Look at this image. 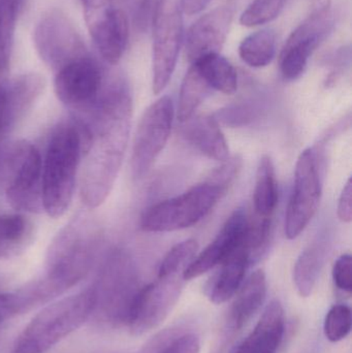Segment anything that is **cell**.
Masks as SVG:
<instances>
[{
	"instance_id": "obj_1",
	"label": "cell",
	"mask_w": 352,
	"mask_h": 353,
	"mask_svg": "<svg viewBox=\"0 0 352 353\" xmlns=\"http://www.w3.org/2000/svg\"><path fill=\"white\" fill-rule=\"evenodd\" d=\"M93 109L80 179L81 199L89 209L105 203L123 163L132 117V97L125 82L114 81Z\"/></svg>"
},
{
	"instance_id": "obj_2",
	"label": "cell",
	"mask_w": 352,
	"mask_h": 353,
	"mask_svg": "<svg viewBox=\"0 0 352 353\" xmlns=\"http://www.w3.org/2000/svg\"><path fill=\"white\" fill-rule=\"evenodd\" d=\"M88 140V128L81 122L62 124L52 134L43 165L41 190L43 211L54 219L70 207Z\"/></svg>"
},
{
	"instance_id": "obj_3",
	"label": "cell",
	"mask_w": 352,
	"mask_h": 353,
	"mask_svg": "<svg viewBox=\"0 0 352 353\" xmlns=\"http://www.w3.org/2000/svg\"><path fill=\"white\" fill-rule=\"evenodd\" d=\"M101 243L96 221L76 217L56 236L48 251L43 281L56 296L78 284L90 271Z\"/></svg>"
},
{
	"instance_id": "obj_4",
	"label": "cell",
	"mask_w": 352,
	"mask_h": 353,
	"mask_svg": "<svg viewBox=\"0 0 352 353\" xmlns=\"http://www.w3.org/2000/svg\"><path fill=\"white\" fill-rule=\"evenodd\" d=\"M91 288L56 301L41 309L19 334L10 353H45L91 319Z\"/></svg>"
},
{
	"instance_id": "obj_5",
	"label": "cell",
	"mask_w": 352,
	"mask_h": 353,
	"mask_svg": "<svg viewBox=\"0 0 352 353\" xmlns=\"http://www.w3.org/2000/svg\"><path fill=\"white\" fill-rule=\"evenodd\" d=\"M90 288L94 300L92 316L107 327H126L142 288L132 259L123 252L112 254Z\"/></svg>"
},
{
	"instance_id": "obj_6",
	"label": "cell",
	"mask_w": 352,
	"mask_h": 353,
	"mask_svg": "<svg viewBox=\"0 0 352 353\" xmlns=\"http://www.w3.org/2000/svg\"><path fill=\"white\" fill-rule=\"evenodd\" d=\"M41 176L43 161L32 144L21 141L8 145L0 168V184L12 208L33 213L43 210Z\"/></svg>"
},
{
	"instance_id": "obj_7",
	"label": "cell",
	"mask_w": 352,
	"mask_h": 353,
	"mask_svg": "<svg viewBox=\"0 0 352 353\" xmlns=\"http://www.w3.org/2000/svg\"><path fill=\"white\" fill-rule=\"evenodd\" d=\"M225 191L205 181L186 192L149 208L141 220L147 232H167L190 228L202 220Z\"/></svg>"
},
{
	"instance_id": "obj_8",
	"label": "cell",
	"mask_w": 352,
	"mask_h": 353,
	"mask_svg": "<svg viewBox=\"0 0 352 353\" xmlns=\"http://www.w3.org/2000/svg\"><path fill=\"white\" fill-rule=\"evenodd\" d=\"M180 0H159L152 23V87L159 94L165 90L177 65L183 41V17Z\"/></svg>"
},
{
	"instance_id": "obj_9",
	"label": "cell",
	"mask_w": 352,
	"mask_h": 353,
	"mask_svg": "<svg viewBox=\"0 0 352 353\" xmlns=\"http://www.w3.org/2000/svg\"><path fill=\"white\" fill-rule=\"evenodd\" d=\"M174 113L171 97H163L143 114L132 145V173L134 180H142L149 173L167 145Z\"/></svg>"
},
{
	"instance_id": "obj_10",
	"label": "cell",
	"mask_w": 352,
	"mask_h": 353,
	"mask_svg": "<svg viewBox=\"0 0 352 353\" xmlns=\"http://www.w3.org/2000/svg\"><path fill=\"white\" fill-rule=\"evenodd\" d=\"M33 41L39 57L55 72L89 55L76 27L59 10H50L41 17L33 31Z\"/></svg>"
},
{
	"instance_id": "obj_11",
	"label": "cell",
	"mask_w": 352,
	"mask_h": 353,
	"mask_svg": "<svg viewBox=\"0 0 352 353\" xmlns=\"http://www.w3.org/2000/svg\"><path fill=\"white\" fill-rule=\"evenodd\" d=\"M322 199V183L315 153L303 151L296 165L295 184L285 215V236L289 240L304 232L318 212Z\"/></svg>"
},
{
	"instance_id": "obj_12",
	"label": "cell",
	"mask_w": 352,
	"mask_h": 353,
	"mask_svg": "<svg viewBox=\"0 0 352 353\" xmlns=\"http://www.w3.org/2000/svg\"><path fill=\"white\" fill-rule=\"evenodd\" d=\"M183 281L182 274L163 276L141 288L126 323L132 335H144L163 323L179 300Z\"/></svg>"
},
{
	"instance_id": "obj_13",
	"label": "cell",
	"mask_w": 352,
	"mask_h": 353,
	"mask_svg": "<svg viewBox=\"0 0 352 353\" xmlns=\"http://www.w3.org/2000/svg\"><path fill=\"white\" fill-rule=\"evenodd\" d=\"M334 26V14L329 4L310 14L291 33L280 55V70L289 81L300 78L308 60L324 41Z\"/></svg>"
},
{
	"instance_id": "obj_14",
	"label": "cell",
	"mask_w": 352,
	"mask_h": 353,
	"mask_svg": "<svg viewBox=\"0 0 352 353\" xmlns=\"http://www.w3.org/2000/svg\"><path fill=\"white\" fill-rule=\"evenodd\" d=\"M54 88L58 99L74 109L94 107L103 88V72L90 56L74 60L56 72Z\"/></svg>"
},
{
	"instance_id": "obj_15",
	"label": "cell",
	"mask_w": 352,
	"mask_h": 353,
	"mask_svg": "<svg viewBox=\"0 0 352 353\" xmlns=\"http://www.w3.org/2000/svg\"><path fill=\"white\" fill-rule=\"evenodd\" d=\"M249 219L246 212L243 209L236 210L227 218L216 238L184 270L182 275L184 281L196 279L208 273L233 254L244 244Z\"/></svg>"
},
{
	"instance_id": "obj_16",
	"label": "cell",
	"mask_w": 352,
	"mask_h": 353,
	"mask_svg": "<svg viewBox=\"0 0 352 353\" xmlns=\"http://www.w3.org/2000/svg\"><path fill=\"white\" fill-rule=\"evenodd\" d=\"M236 12L234 0L218 6L194 23L185 37V54L190 62L219 53L225 43Z\"/></svg>"
},
{
	"instance_id": "obj_17",
	"label": "cell",
	"mask_w": 352,
	"mask_h": 353,
	"mask_svg": "<svg viewBox=\"0 0 352 353\" xmlns=\"http://www.w3.org/2000/svg\"><path fill=\"white\" fill-rule=\"evenodd\" d=\"M85 18L95 47L103 59L112 65L117 64L125 52L130 37L125 12L109 4Z\"/></svg>"
},
{
	"instance_id": "obj_18",
	"label": "cell",
	"mask_w": 352,
	"mask_h": 353,
	"mask_svg": "<svg viewBox=\"0 0 352 353\" xmlns=\"http://www.w3.org/2000/svg\"><path fill=\"white\" fill-rule=\"evenodd\" d=\"M284 334V310L278 300H273L265 309L253 331L234 353H276Z\"/></svg>"
},
{
	"instance_id": "obj_19",
	"label": "cell",
	"mask_w": 352,
	"mask_h": 353,
	"mask_svg": "<svg viewBox=\"0 0 352 353\" xmlns=\"http://www.w3.org/2000/svg\"><path fill=\"white\" fill-rule=\"evenodd\" d=\"M250 265L249 253L243 244L219 265L220 269L207 283L206 294L209 300L220 305L235 296Z\"/></svg>"
},
{
	"instance_id": "obj_20",
	"label": "cell",
	"mask_w": 352,
	"mask_h": 353,
	"mask_svg": "<svg viewBox=\"0 0 352 353\" xmlns=\"http://www.w3.org/2000/svg\"><path fill=\"white\" fill-rule=\"evenodd\" d=\"M185 123L183 136L202 154L220 163L229 159V145L217 118L198 116L190 118Z\"/></svg>"
},
{
	"instance_id": "obj_21",
	"label": "cell",
	"mask_w": 352,
	"mask_h": 353,
	"mask_svg": "<svg viewBox=\"0 0 352 353\" xmlns=\"http://www.w3.org/2000/svg\"><path fill=\"white\" fill-rule=\"evenodd\" d=\"M229 311L227 327L231 331H241L258 312L267 296V278L262 270L253 272L235 294Z\"/></svg>"
},
{
	"instance_id": "obj_22",
	"label": "cell",
	"mask_w": 352,
	"mask_h": 353,
	"mask_svg": "<svg viewBox=\"0 0 352 353\" xmlns=\"http://www.w3.org/2000/svg\"><path fill=\"white\" fill-rule=\"evenodd\" d=\"M45 88V80L37 72L20 74L6 85V113L14 130L17 124L32 109Z\"/></svg>"
},
{
	"instance_id": "obj_23",
	"label": "cell",
	"mask_w": 352,
	"mask_h": 353,
	"mask_svg": "<svg viewBox=\"0 0 352 353\" xmlns=\"http://www.w3.org/2000/svg\"><path fill=\"white\" fill-rule=\"evenodd\" d=\"M278 199V182L274 163L269 155H264L258 163L254 187L253 201L256 216L272 217Z\"/></svg>"
},
{
	"instance_id": "obj_24",
	"label": "cell",
	"mask_w": 352,
	"mask_h": 353,
	"mask_svg": "<svg viewBox=\"0 0 352 353\" xmlns=\"http://www.w3.org/2000/svg\"><path fill=\"white\" fill-rule=\"evenodd\" d=\"M327 248L324 242L314 243L303 251L293 269V282L300 296L308 298L313 292L324 267Z\"/></svg>"
},
{
	"instance_id": "obj_25",
	"label": "cell",
	"mask_w": 352,
	"mask_h": 353,
	"mask_svg": "<svg viewBox=\"0 0 352 353\" xmlns=\"http://www.w3.org/2000/svg\"><path fill=\"white\" fill-rule=\"evenodd\" d=\"M212 90L234 94L238 89V74L229 60L219 53L209 54L192 62Z\"/></svg>"
},
{
	"instance_id": "obj_26",
	"label": "cell",
	"mask_w": 352,
	"mask_h": 353,
	"mask_svg": "<svg viewBox=\"0 0 352 353\" xmlns=\"http://www.w3.org/2000/svg\"><path fill=\"white\" fill-rule=\"evenodd\" d=\"M212 88L194 64L191 63L184 77L178 103V119L182 123L194 117L198 108L210 94Z\"/></svg>"
},
{
	"instance_id": "obj_27",
	"label": "cell",
	"mask_w": 352,
	"mask_h": 353,
	"mask_svg": "<svg viewBox=\"0 0 352 353\" xmlns=\"http://www.w3.org/2000/svg\"><path fill=\"white\" fill-rule=\"evenodd\" d=\"M276 54V34L270 29L256 31L242 41L239 55L247 65L265 68L274 59Z\"/></svg>"
},
{
	"instance_id": "obj_28",
	"label": "cell",
	"mask_w": 352,
	"mask_h": 353,
	"mask_svg": "<svg viewBox=\"0 0 352 353\" xmlns=\"http://www.w3.org/2000/svg\"><path fill=\"white\" fill-rule=\"evenodd\" d=\"M30 224L19 214L0 216V259L16 254L30 236Z\"/></svg>"
},
{
	"instance_id": "obj_29",
	"label": "cell",
	"mask_w": 352,
	"mask_h": 353,
	"mask_svg": "<svg viewBox=\"0 0 352 353\" xmlns=\"http://www.w3.org/2000/svg\"><path fill=\"white\" fill-rule=\"evenodd\" d=\"M23 3L24 0H0V74L8 72L12 39Z\"/></svg>"
},
{
	"instance_id": "obj_30",
	"label": "cell",
	"mask_w": 352,
	"mask_h": 353,
	"mask_svg": "<svg viewBox=\"0 0 352 353\" xmlns=\"http://www.w3.org/2000/svg\"><path fill=\"white\" fill-rule=\"evenodd\" d=\"M198 244L196 240L183 241L178 243L167 253L159 265L157 277L169 275H183L184 270L196 256Z\"/></svg>"
},
{
	"instance_id": "obj_31",
	"label": "cell",
	"mask_w": 352,
	"mask_h": 353,
	"mask_svg": "<svg viewBox=\"0 0 352 353\" xmlns=\"http://www.w3.org/2000/svg\"><path fill=\"white\" fill-rule=\"evenodd\" d=\"M352 313L347 305H335L329 310L324 319V336L333 343L342 341L351 334Z\"/></svg>"
},
{
	"instance_id": "obj_32",
	"label": "cell",
	"mask_w": 352,
	"mask_h": 353,
	"mask_svg": "<svg viewBox=\"0 0 352 353\" xmlns=\"http://www.w3.org/2000/svg\"><path fill=\"white\" fill-rule=\"evenodd\" d=\"M287 0H253L240 18L243 26L254 27L274 20L284 8Z\"/></svg>"
},
{
	"instance_id": "obj_33",
	"label": "cell",
	"mask_w": 352,
	"mask_h": 353,
	"mask_svg": "<svg viewBox=\"0 0 352 353\" xmlns=\"http://www.w3.org/2000/svg\"><path fill=\"white\" fill-rule=\"evenodd\" d=\"M32 310L22 290L0 294V323Z\"/></svg>"
},
{
	"instance_id": "obj_34",
	"label": "cell",
	"mask_w": 352,
	"mask_h": 353,
	"mask_svg": "<svg viewBox=\"0 0 352 353\" xmlns=\"http://www.w3.org/2000/svg\"><path fill=\"white\" fill-rule=\"evenodd\" d=\"M167 338L156 353H200V337L196 334L185 333Z\"/></svg>"
},
{
	"instance_id": "obj_35",
	"label": "cell",
	"mask_w": 352,
	"mask_h": 353,
	"mask_svg": "<svg viewBox=\"0 0 352 353\" xmlns=\"http://www.w3.org/2000/svg\"><path fill=\"white\" fill-rule=\"evenodd\" d=\"M242 159L240 157H229L227 161H223L220 167L211 172L210 175L206 179L208 182L216 185L219 188L222 189L227 192L229 185L235 180L238 176L240 169H241Z\"/></svg>"
},
{
	"instance_id": "obj_36",
	"label": "cell",
	"mask_w": 352,
	"mask_h": 353,
	"mask_svg": "<svg viewBox=\"0 0 352 353\" xmlns=\"http://www.w3.org/2000/svg\"><path fill=\"white\" fill-rule=\"evenodd\" d=\"M159 0H138L134 12V26L138 33H146L152 27Z\"/></svg>"
},
{
	"instance_id": "obj_37",
	"label": "cell",
	"mask_w": 352,
	"mask_h": 353,
	"mask_svg": "<svg viewBox=\"0 0 352 353\" xmlns=\"http://www.w3.org/2000/svg\"><path fill=\"white\" fill-rule=\"evenodd\" d=\"M352 257L351 254H343L337 259L333 268V280L338 290L351 294L352 290Z\"/></svg>"
},
{
	"instance_id": "obj_38",
	"label": "cell",
	"mask_w": 352,
	"mask_h": 353,
	"mask_svg": "<svg viewBox=\"0 0 352 353\" xmlns=\"http://www.w3.org/2000/svg\"><path fill=\"white\" fill-rule=\"evenodd\" d=\"M338 217L341 221L349 222L352 219V184L351 180L347 181L343 188L338 203Z\"/></svg>"
},
{
	"instance_id": "obj_39",
	"label": "cell",
	"mask_w": 352,
	"mask_h": 353,
	"mask_svg": "<svg viewBox=\"0 0 352 353\" xmlns=\"http://www.w3.org/2000/svg\"><path fill=\"white\" fill-rule=\"evenodd\" d=\"M210 2L211 0H180L182 12L189 16L203 12Z\"/></svg>"
},
{
	"instance_id": "obj_40",
	"label": "cell",
	"mask_w": 352,
	"mask_h": 353,
	"mask_svg": "<svg viewBox=\"0 0 352 353\" xmlns=\"http://www.w3.org/2000/svg\"><path fill=\"white\" fill-rule=\"evenodd\" d=\"M85 17L109 6L110 0H82Z\"/></svg>"
}]
</instances>
